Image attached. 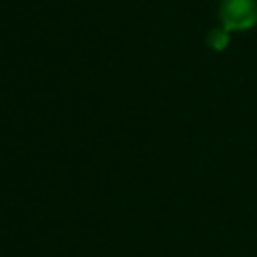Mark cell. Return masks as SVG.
Returning <instances> with one entry per match:
<instances>
[{
	"label": "cell",
	"mask_w": 257,
	"mask_h": 257,
	"mask_svg": "<svg viewBox=\"0 0 257 257\" xmlns=\"http://www.w3.org/2000/svg\"><path fill=\"white\" fill-rule=\"evenodd\" d=\"M221 18L227 30L247 28L257 20V8L251 0H225L221 6Z\"/></svg>",
	"instance_id": "1"
}]
</instances>
